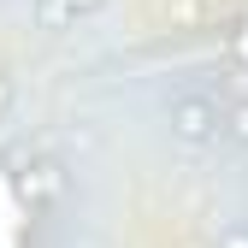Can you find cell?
Returning a JSON list of instances; mask_svg holds the SVG:
<instances>
[{
  "instance_id": "cell-7",
  "label": "cell",
  "mask_w": 248,
  "mask_h": 248,
  "mask_svg": "<svg viewBox=\"0 0 248 248\" xmlns=\"http://www.w3.org/2000/svg\"><path fill=\"white\" fill-rule=\"evenodd\" d=\"M6 107H12V83L0 77V112H6Z\"/></svg>"
},
{
  "instance_id": "cell-1",
  "label": "cell",
  "mask_w": 248,
  "mask_h": 248,
  "mask_svg": "<svg viewBox=\"0 0 248 248\" xmlns=\"http://www.w3.org/2000/svg\"><path fill=\"white\" fill-rule=\"evenodd\" d=\"M166 124H171V136H177L183 148H207V142H219L225 107L213 101V95H171V107H166Z\"/></svg>"
},
{
  "instance_id": "cell-6",
  "label": "cell",
  "mask_w": 248,
  "mask_h": 248,
  "mask_svg": "<svg viewBox=\"0 0 248 248\" xmlns=\"http://www.w3.org/2000/svg\"><path fill=\"white\" fill-rule=\"evenodd\" d=\"M236 59L248 65V18H242V30H236Z\"/></svg>"
},
{
  "instance_id": "cell-2",
  "label": "cell",
  "mask_w": 248,
  "mask_h": 248,
  "mask_svg": "<svg viewBox=\"0 0 248 248\" xmlns=\"http://www.w3.org/2000/svg\"><path fill=\"white\" fill-rule=\"evenodd\" d=\"M59 195H65V171H59V160H36L24 177H18V201L36 213V207H53Z\"/></svg>"
},
{
  "instance_id": "cell-5",
  "label": "cell",
  "mask_w": 248,
  "mask_h": 248,
  "mask_svg": "<svg viewBox=\"0 0 248 248\" xmlns=\"http://www.w3.org/2000/svg\"><path fill=\"white\" fill-rule=\"evenodd\" d=\"M219 248H248V219H242V225H231V231L219 236Z\"/></svg>"
},
{
  "instance_id": "cell-4",
  "label": "cell",
  "mask_w": 248,
  "mask_h": 248,
  "mask_svg": "<svg viewBox=\"0 0 248 248\" xmlns=\"http://www.w3.org/2000/svg\"><path fill=\"white\" fill-rule=\"evenodd\" d=\"M219 136H231L236 148H248V101L225 107V124H219Z\"/></svg>"
},
{
  "instance_id": "cell-3",
  "label": "cell",
  "mask_w": 248,
  "mask_h": 248,
  "mask_svg": "<svg viewBox=\"0 0 248 248\" xmlns=\"http://www.w3.org/2000/svg\"><path fill=\"white\" fill-rule=\"evenodd\" d=\"M101 6H107V0H36V12H42L47 30H65V24H77L89 12H101Z\"/></svg>"
}]
</instances>
